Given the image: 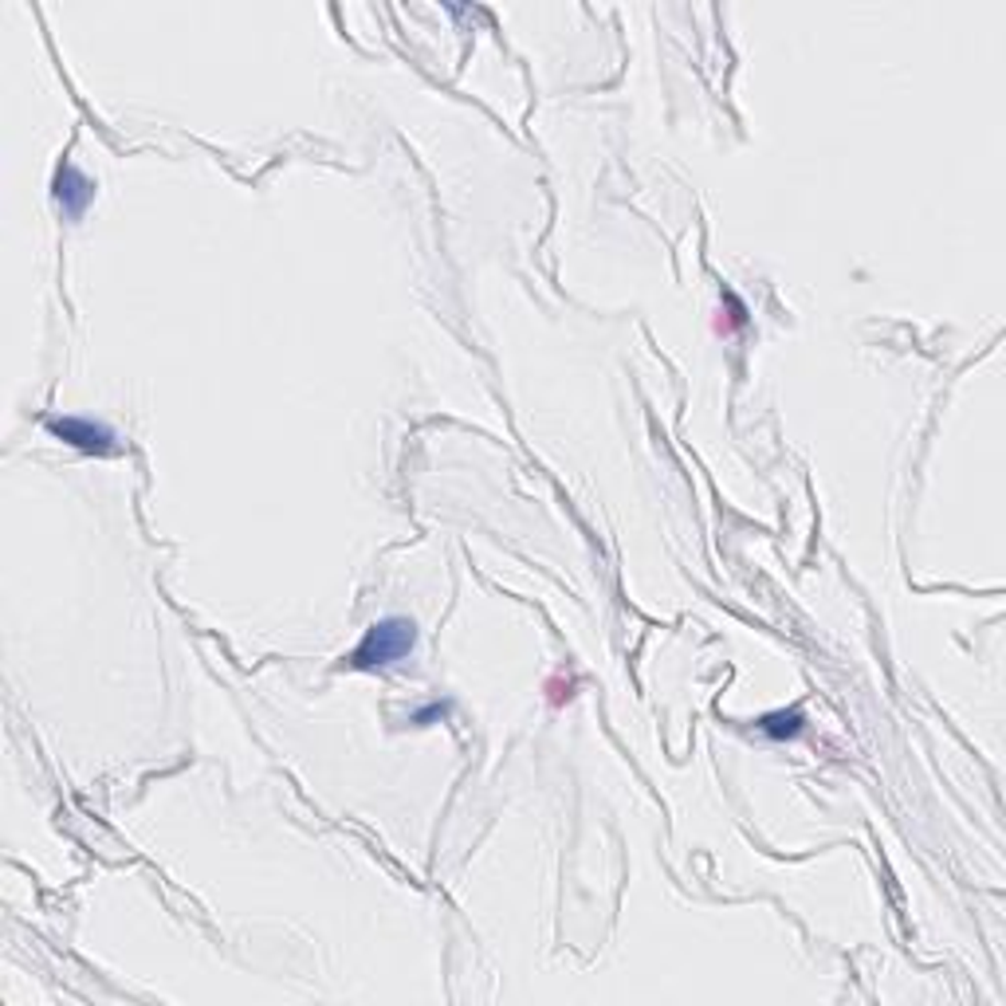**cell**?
Returning a JSON list of instances; mask_svg holds the SVG:
<instances>
[{"label": "cell", "instance_id": "6da1fadb", "mask_svg": "<svg viewBox=\"0 0 1006 1006\" xmlns=\"http://www.w3.org/2000/svg\"><path fill=\"white\" fill-rule=\"evenodd\" d=\"M409 649H413V626H409V621H401V618L378 621V626L362 638V645L354 649V668L389 665V661H401Z\"/></svg>", "mask_w": 1006, "mask_h": 1006}, {"label": "cell", "instance_id": "7a4b0ae2", "mask_svg": "<svg viewBox=\"0 0 1006 1006\" xmlns=\"http://www.w3.org/2000/svg\"><path fill=\"white\" fill-rule=\"evenodd\" d=\"M52 436L59 441L84 449V453H111L114 449V436L107 425H95V421H84V417H64V421H52Z\"/></svg>", "mask_w": 1006, "mask_h": 1006}, {"label": "cell", "instance_id": "277c9868", "mask_svg": "<svg viewBox=\"0 0 1006 1006\" xmlns=\"http://www.w3.org/2000/svg\"><path fill=\"white\" fill-rule=\"evenodd\" d=\"M798 728H803V716H798V711H775V716H766L763 720L766 736H794Z\"/></svg>", "mask_w": 1006, "mask_h": 1006}, {"label": "cell", "instance_id": "3957f363", "mask_svg": "<svg viewBox=\"0 0 1006 1006\" xmlns=\"http://www.w3.org/2000/svg\"><path fill=\"white\" fill-rule=\"evenodd\" d=\"M91 197H95V185L87 181L84 174L75 166H64L56 174V201L64 204V213L67 217H79L91 204Z\"/></svg>", "mask_w": 1006, "mask_h": 1006}]
</instances>
